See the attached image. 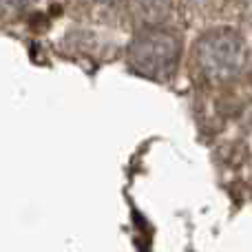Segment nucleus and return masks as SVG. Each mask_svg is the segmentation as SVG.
Segmentation results:
<instances>
[{
  "label": "nucleus",
  "mask_w": 252,
  "mask_h": 252,
  "mask_svg": "<svg viewBox=\"0 0 252 252\" xmlns=\"http://www.w3.org/2000/svg\"><path fill=\"white\" fill-rule=\"evenodd\" d=\"M195 58L206 78L215 82H226L244 69L246 44L237 31L215 29L197 40Z\"/></svg>",
  "instance_id": "nucleus-2"
},
{
  "label": "nucleus",
  "mask_w": 252,
  "mask_h": 252,
  "mask_svg": "<svg viewBox=\"0 0 252 252\" xmlns=\"http://www.w3.org/2000/svg\"><path fill=\"white\" fill-rule=\"evenodd\" d=\"M130 9L133 13H137V20H142L146 27H159V22H164L173 11L168 2H135Z\"/></svg>",
  "instance_id": "nucleus-3"
},
{
  "label": "nucleus",
  "mask_w": 252,
  "mask_h": 252,
  "mask_svg": "<svg viewBox=\"0 0 252 252\" xmlns=\"http://www.w3.org/2000/svg\"><path fill=\"white\" fill-rule=\"evenodd\" d=\"M182 56L179 38L161 27H144L128 44V62L135 73L151 80H168Z\"/></svg>",
  "instance_id": "nucleus-1"
},
{
  "label": "nucleus",
  "mask_w": 252,
  "mask_h": 252,
  "mask_svg": "<svg viewBox=\"0 0 252 252\" xmlns=\"http://www.w3.org/2000/svg\"><path fill=\"white\" fill-rule=\"evenodd\" d=\"M246 9H248V16H250V20H252V2L246 4Z\"/></svg>",
  "instance_id": "nucleus-4"
}]
</instances>
